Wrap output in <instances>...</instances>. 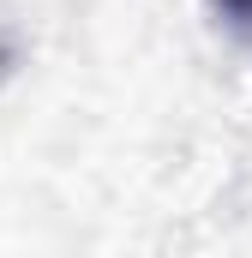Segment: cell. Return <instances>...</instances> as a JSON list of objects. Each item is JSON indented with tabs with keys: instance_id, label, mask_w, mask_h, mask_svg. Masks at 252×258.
Listing matches in <instances>:
<instances>
[{
	"instance_id": "cell-1",
	"label": "cell",
	"mask_w": 252,
	"mask_h": 258,
	"mask_svg": "<svg viewBox=\"0 0 252 258\" xmlns=\"http://www.w3.org/2000/svg\"><path fill=\"white\" fill-rule=\"evenodd\" d=\"M210 6H216L234 30H246V36H252V0H210Z\"/></svg>"
},
{
	"instance_id": "cell-2",
	"label": "cell",
	"mask_w": 252,
	"mask_h": 258,
	"mask_svg": "<svg viewBox=\"0 0 252 258\" xmlns=\"http://www.w3.org/2000/svg\"><path fill=\"white\" fill-rule=\"evenodd\" d=\"M0 60H6V54H0Z\"/></svg>"
}]
</instances>
